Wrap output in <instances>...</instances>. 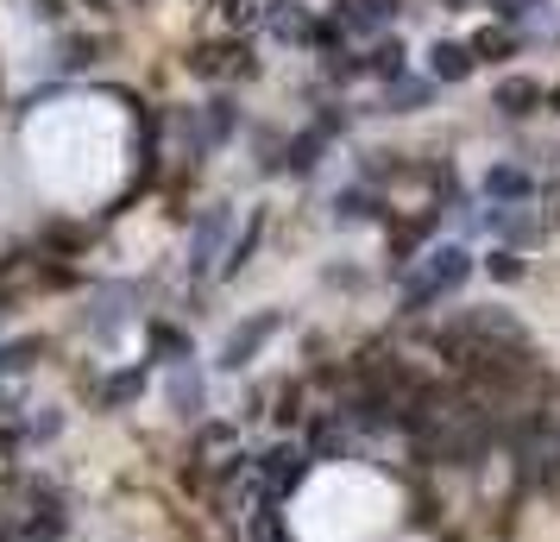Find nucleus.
<instances>
[{"label": "nucleus", "instance_id": "1", "mask_svg": "<svg viewBox=\"0 0 560 542\" xmlns=\"http://www.w3.org/2000/svg\"><path fill=\"white\" fill-rule=\"evenodd\" d=\"M390 523H397V486L372 466H322L290 505L296 542H372Z\"/></svg>", "mask_w": 560, "mask_h": 542}, {"label": "nucleus", "instance_id": "2", "mask_svg": "<svg viewBox=\"0 0 560 542\" xmlns=\"http://www.w3.org/2000/svg\"><path fill=\"white\" fill-rule=\"evenodd\" d=\"M32 171L57 196H102L120 177V120L114 114H51L32 127Z\"/></svg>", "mask_w": 560, "mask_h": 542}]
</instances>
